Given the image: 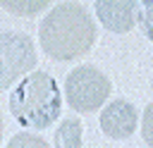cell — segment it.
Here are the masks:
<instances>
[{
	"label": "cell",
	"mask_w": 153,
	"mask_h": 148,
	"mask_svg": "<svg viewBox=\"0 0 153 148\" xmlns=\"http://www.w3.org/2000/svg\"><path fill=\"white\" fill-rule=\"evenodd\" d=\"M136 127H139V110L134 103L124 98L110 100L100 112V131L108 138L124 141L136 131Z\"/></svg>",
	"instance_id": "5"
},
{
	"label": "cell",
	"mask_w": 153,
	"mask_h": 148,
	"mask_svg": "<svg viewBox=\"0 0 153 148\" xmlns=\"http://www.w3.org/2000/svg\"><path fill=\"white\" fill-rule=\"evenodd\" d=\"M53 143H55V148H81L84 146V122L76 115L65 117L55 129Z\"/></svg>",
	"instance_id": "7"
},
{
	"label": "cell",
	"mask_w": 153,
	"mask_h": 148,
	"mask_svg": "<svg viewBox=\"0 0 153 148\" xmlns=\"http://www.w3.org/2000/svg\"><path fill=\"white\" fill-rule=\"evenodd\" d=\"M110 93V79L93 64H79L65 76V100L74 112H96Z\"/></svg>",
	"instance_id": "3"
},
{
	"label": "cell",
	"mask_w": 153,
	"mask_h": 148,
	"mask_svg": "<svg viewBox=\"0 0 153 148\" xmlns=\"http://www.w3.org/2000/svg\"><path fill=\"white\" fill-rule=\"evenodd\" d=\"M139 29L153 43V0H143L139 7Z\"/></svg>",
	"instance_id": "10"
},
{
	"label": "cell",
	"mask_w": 153,
	"mask_h": 148,
	"mask_svg": "<svg viewBox=\"0 0 153 148\" xmlns=\"http://www.w3.org/2000/svg\"><path fill=\"white\" fill-rule=\"evenodd\" d=\"M2 131H5V119H2V110H0V141H2Z\"/></svg>",
	"instance_id": "12"
},
{
	"label": "cell",
	"mask_w": 153,
	"mask_h": 148,
	"mask_svg": "<svg viewBox=\"0 0 153 148\" xmlns=\"http://www.w3.org/2000/svg\"><path fill=\"white\" fill-rule=\"evenodd\" d=\"M141 138H143L146 146L153 148V100L141 112Z\"/></svg>",
	"instance_id": "11"
},
{
	"label": "cell",
	"mask_w": 153,
	"mask_h": 148,
	"mask_svg": "<svg viewBox=\"0 0 153 148\" xmlns=\"http://www.w3.org/2000/svg\"><path fill=\"white\" fill-rule=\"evenodd\" d=\"M96 38V21L81 2H57L38 26V45L55 62L84 57Z\"/></svg>",
	"instance_id": "1"
},
{
	"label": "cell",
	"mask_w": 153,
	"mask_h": 148,
	"mask_svg": "<svg viewBox=\"0 0 153 148\" xmlns=\"http://www.w3.org/2000/svg\"><path fill=\"white\" fill-rule=\"evenodd\" d=\"M50 5V0H2V7L12 14H19V17H33L38 14L41 10H45Z\"/></svg>",
	"instance_id": "8"
},
{
	"label": "cell",
	"mask_w": 153,
	"mask_h": 148,
	"mask_svg": "<svg viewBox=\"0 0 153 148\" xmlns=\"http://www.w3.org/2000/svg\"><path fill=\"white\" fill-rule=\"evenodd\" d=\"M7 148H50L48 141L38 134H31V131H19L10 138Z\"/></svg>",
	"instance_id": "9"
},
{
	"label": "cell",
	"mask_w": 153,
	"mask_h": 148,
	"mask_svg": "<svg viewBox=\"0 0 153 148\" xmlns=\"http://www.w3.org/2000/svg\"><path fill=\"white\" fill-rule=\"evenodd\" d=\"M139 0H96L98 21L112 33H127L139 24Z\"/></svg>",
	"instance_id": "6"
},
{
	"label": "cell",
	"mask_w": 153,
	"mask_h": 148,
	"mask_svg": "<svg viewBox=\"0 0 153 148\" xmlns=\"http://www.w3.org/2000/svg\"><path fill=\"white\" fill-rule=\"evenodd\" d=\"M38 50L24 31H0V93L36 72Z\"/></svg>",
	"instance_id": "4"
},
{
	"label": "cell",
	"mask_w": 153,
	"mask_h": 148,
	"mask_svg": "<svg viewBox=\"0 0 153 148\" xmlns=\"http://www.w3.org/2000/svg\"><path fill=\"white\" fill-rule=\"evenodd\" d=\"M60 110L62 93L57 88V81L43 69H36L24 76L10 93V112L26 129L43 131L53 127L60 117Z\"/></svg>",
	"instance_id": "2"
}]
</instances>
